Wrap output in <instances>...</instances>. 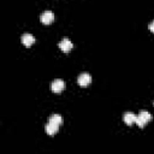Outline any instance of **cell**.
I'll list each match as a JSON object with an SVG mask.
<instances>
[{
	"instance_id": "9",
	"label": "cell",
	"mask_w": 154,
	"mask_h": 154,
	"mask_svg": "<svg viewBox=\"0 0 154 154\" xmlns=\"http://www.w3.org/2000/svg\"><path fill=\"white\" fill-rule=\"evenodd\" d=\"M48 122H49V123H53V124H55V125L59 126V125H61V123H63V118H61L60 114H52V116L49 117Z\"/></svg>"
},
{
	"instance_id": "5",
	"label": "cell",
	"mask_w": 154,
	"mask_h": 154,
	"mask_svg": "<svg viewBox=\"0 0 154 154\" xmlns=\"http://www.w3.org/2000/svg\"><path fill=\"white\" fill-rule=\"evenodd\" d=\"M72 47H73V45H72V42H71L67 37H64V38L59 42V48H60L63 52H65V53L70 52V51L72 49Z\"/></svg>"
},
{
	"instance_id": "3",
	"label": "cell",
	"mask_w": 154,
	"mask_h": 154,
	"mask_svg": "<svg viewBox=\"0 0 154 154\" xmlns=\"http://www.w3.org/2000/svg\"><path fill=\"white\" fill-rule=\"evenodd\" d=\"M77 82H78V84H79L81 87H87V85L90 84V82H91V77H90L89 73L84 72V73H81V75L78 76Z\"/></svg>"
},
{
	"instance_id": "7",
	"label": "cell",
	"mask_w": 154,
	"mask_h": 154,
	"mask_svg": "<svg viewBox=\"0 0 154 154\" xmlns=\"http://www.w3.org/2000/svg\"><path fill=\"white\" fill-rule=\"evenodd\" d=\"M34 42H35V37H34L31 34H24V35L22 36V43H23L25 47H30Z\"/></svg>"
},
{
	"instance_id": "8",
	"label": "cell",
	"mask_w": 154,
	"mask_h": 154,
	"mask_svg": "<svg viewBox=\"0 0 154 154\" xmlns=\"http://www.w3.org/2000/svg\"><path fill=\"white\" fill-rule=\"evenodd\" d=\"M45 129H46V132H47L49 136H54V135L58 132L59 126H58V125H55V124H53V123H49V122H48V123L46 124Z\"/></svg>"
},
{
	"instance_id": "10",
	"label": "cell",
	"mask_w": 154,
	"mask_h": 154,
	"mask_svg": "<svg viewBox=\"0 0 154 154\" xmlns=\"http://www.w3.org/2000/svg\"><path fill=\"white\" fill-rule=\"evenodd\" d=\"M149 30H150L152 32H154V20H153V22L149 24Z\"/></svg>"
},
{
	"instance_id": "1",
	"label": "cell",
	"mask_w": 154,
	"mask_h": 154,
	"mask_svg": "<svg viewBox=\"0 0 154 154\" xmlns=\"http://www.w3.org/2000/svg\"><path fill=\"white\" fill-rule=\"evenodd\" d=\"M152 120V116H150V113L149 112H147V111H141L137 116H136V125L138 126V128H144V125L148 123V122H150Z\"/></svg>"
},
{
	"instance_id": "6",
	"label": "cell",
	"mask_w": 154,
	"mask_h": 154,
	"mask_svg": "<svg viewBox=\"0 0 154 154\" xmlns=\"http://www.w3.org/2000/svg\"><path fill=\"white\" fill-rule=\"evenodd\" d=\"M123 120L125 124L128 125H132L135 122H136V116L132 113V112H125L123 114Z\"/></svg>"
},
{
	"instance_id": "2",
	"label": "cell",
	"mask_w": 154,
	"mask_h": 154,
	"mask_svg": "<svg viewBox=\"0 0 154 154\" xmlns=\"http://www.w3.org/2000/svg\"><path fill=\"white\" fill-rule=\"evenodd\" d=\"M64 88H65V82L63 79H60V78L54 79L52 82V84H51V89L54 93H60V91L64 90Z\"/></svg>"
},
{
	"instance_id": "4",
	"label": "cell",
	"mask_w": 154,
	"mask_h": 154,
	"mask_svg": "<svg viewBox=\"0 0 154 154\" xmlns=\"http://www.w3.org/2000/svg\"><path fill=\"white\" fill-rule=\"evenodd\" d=\"M40 20L43 24H51L54 20V13L52 11H45L41 16H40Z\"/></svg>"
}]
</instances>
